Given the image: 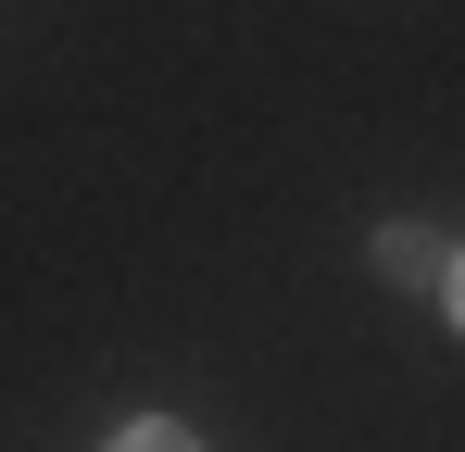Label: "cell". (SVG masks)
Listing matches in <instances>:
<instances>
[{
    "instance_id": "7a4b0ae2",
    "label": "cell",
    "mask_w": 465,
    "mask_h": 452,
    "mask_svg": "<svg viewBox=\"0 0 465 452\" xmlns=\"http://www.w3.org/2000/svg\"><path fill=\"white\" fill-rule=\"evenodd\" d=\"M453 314H465V264H453Z\"/></svg>"
},
{
    "instance_id": "6da1fadb",
    "label": "cell",
    "mask_w": 465,
    "mask_h": 452,
    "mask_svg": "<svg viewBox=\"0 0 465 452\" xmlns=\"http://www.w3.org/2000/svg\"><path fill=\"white\" fill-rule=\"evenodd\" d=\"M114 452H202V440H189V427H126Z\"/></svg>"
}]
</instances>
